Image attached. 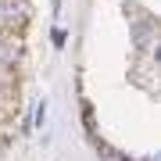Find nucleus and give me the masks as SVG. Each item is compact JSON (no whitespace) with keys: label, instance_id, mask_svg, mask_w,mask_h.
<instances>
[{"label":"nucleus","instance_id":"nucleus-2","mask_svg":"<svg viewBox=\"0 0 161 161\" xmlns=\"http://www.w3.org/2000/svg\"><path fill=\"white\" fill-rule=\"evenodd\" d=\"M136 43H140V47L150 43V25H140V29H136Z\"/></svg>","mask_w":161,"mask_h":161},{"label":"nucleus","instance_id":"nucleus-1","mask_svg":"<svg viewBox=\"0 0 161 161\" xmlns=\"http://www.w3.org/2000/svg\"><path fill=\"white\" fill-rule=\"evenodd\" d=\"M0 18L7 25H22L29 18V0H0Z\"/></svg>","mask_w":161,"mask_h":161}]
</instances>
